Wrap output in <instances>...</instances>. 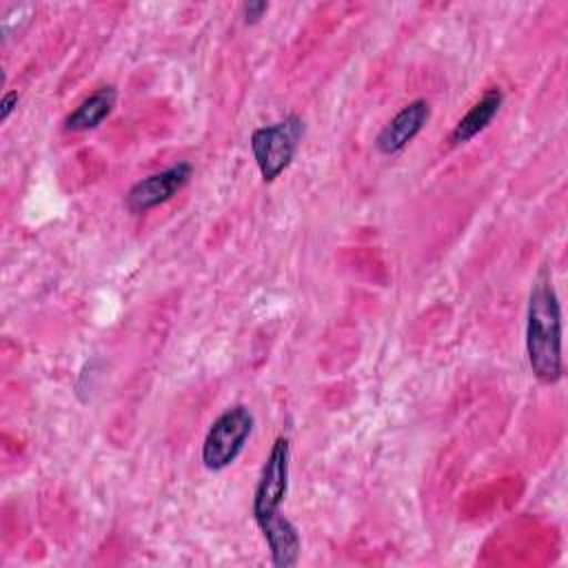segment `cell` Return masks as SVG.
<instances>
[{
    "label": "cell",
    "mask_w": 568,
    "mask_h": 568,
    "mask_svg": "<svg viewBox=\"0 0 568 568\" xmlns=\"http://www.w3.org/2000/svg\"><path fill=\"white\" fill-rule=\"evenodd\" d=\"M526 353L532 375L544 384H555L561 377V308L555 295L550 275L539 271L530 300L526 322Z\"/></svg>",
    "instance_id": "cell-1"
},
{
    "label": "cell",
    "mask_w": 568,
    "mask_h": 568,
    "mask_svg": "<svg viewBox=\"0 0 568 568\" xmlns=\"http://www.w3.org/2000/svg\"><path fill=\"white\" fill-rule=\"evenodd\" d=\"M302 135L304 122L300 115H286L251 133V151L264 182H273L293 162Z\"/></svg>",
    "instance_id": "cell-2"
},
{
    "label": "cell",
    "mask_w": 568,
    "mask_h": 568,
    "mask_svg": "<svg viewBox=\"0 0 568 568\" xmlns=\"http://www.w3.org/2000/svg\"><path fill=\"white\" fill-rule=\"evenodd\" d=\"M253 430V415L246 406L237 404L226 408L209 428L202 444V464L209 470H224L242 453Z\"/></svg>",
    "instance_id": "cell-3"
},
{
    "label": "cell",
    "mask_w": 568,
    "mask_h": 568,
    "mask_svg": "<svg viewBox=\"0 0 568 568\" xmlns=\"http://www.w3.org/2000/svg\"><path fill=\"white\" fill-rule=\"evenodd\" d=\"M288 459L291 446L286 437H277L271 446V453L262 466L255 493H253V519L255 524H264L266 519L280 515V506L288 490Z\"/></svg>",
    "instance_id": "cell-4"
},
{
    "label": "cell",
    "mask_w": 568,
    "mask_h": 568,
    "mask_svg": "<svg viewBox=\"0 0 568 568\" xmlns=\"http://www.w3.org/2000/svg\"><path fill=\"white\" fill-rule=\"evenodd\" d=\"M191 173L193 166L189 162H178L160 173L138 180L126 193V209L131 213H144L169 202L178 191L184 189V184L191 180Z\"/></svg>",
    "instance_id": "cell-5"
},
{
    "label": "cell",
    "mask_w": 568,
    "mask_h": 568,
    "mask_svg": "<svg viewBox=\"0 0 568 568\" xmlns=\"http://www.w3.org/2000/svg\"><path fill=\"white\" fill-rule=\"evenodd\" d=\"M430 118V104L424 98H417L402 106L390 122L377 133L375 138V149L382 155H393L399 153L428 122Z\"/></svg>",
    "instance_id": "cell-6"
},
{
    "label": "cell",
    "mask_w": 568,
    "mask_h": 568,
    "mask_svg": "<svg viewBox=\"0 0 568 568\" xmlns=\"http://www.w3.org/2000/svg\"><path fill=\"white\" fill-rule=\"evenodd\" d=\"M260 530L268 544L273 566L291 568L297 564L300 550H302V539H300V530L295 528V524L291 519L275 515V517L266 519L264 524H260Z\"/></svg>",
    "instance_id": "cell-7"
},
{
    "label": "cell",
    "mask_w": 568,
    "mask_h": 568,
    "mask_svg": "<svg viewBox=\"0 0 568 568\" xmlns=\"http://www.w3.org/2000/svg\"><path fill=\"white\" fill-rule=\"evenodd\" d=\"M118 100V91L115 87H100L95 89L91 95H87L62 122L64 131H89L95 129L104 122V118H109V113L113 111Z\"/></svg>",
    "instance_id": "cell-8"
},
{
    "label": "cell",
    "mask_w": 568,
    "mask_h": 568,
    "mask_svg": "<svg viewBox=\"0 0 568 568\" xmlns=\"http://www.w3.org/2000/svg\"><path fill=\"white\" fill-rule=\"evenodd\" d=\"M501 102H504L501 89H497V87L488 89V91L468 109V113L455 124V129H453V133H450V142H453V144H464V142L473 140L477 133H481V131L493 122V118L499 113Z\"/></svg>",
    "instance_id": "cell-9"
},
{
    "label": "cell",
    "mask_w": 568,
    "mask_h": 568,
    "mask_svg": "<svg viewBox=\"0 0 568 568\" xmlns=\"http://www.w3.org/2000/svg\"><path fill=\"white\" fill-rule=\"evenodd\" d=\"M242 11H244L246 24H255V22H260V18L268 11V4L262 2V0H255V2H246V4L242 7Z\"/></svg>",
    "instance_id": "cell-10"
},
{
    "label": "cell",
    "mask_w": 568,
    "mask_h": 568,
    "mask_svg": "<svg viewBox=\"0 0 568 568\" xmlns=\"http://www.w3.org/2000/svg\"><path fill=\"white\" fill-rule=\"evenodd\" d=\"M16 106H18V93H16V91L4 93V98H2V102H0V120L7 122Z\"/></svg>",
    "instance_id": "cell-11"
}]
</instances>
